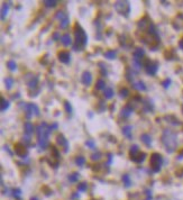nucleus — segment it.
Returning a JSON list of instances; mask_svg holds the SVG:
<instances>
[{
	"label": "nucleus",
	"mask_w": 183,
	"mask_h": 200,
	"mask_svg": "<svg viewBox=\"0 0 183 200\" xmlns=\"http://www.w3.org/2000/svg\"><path fill=\"white\" fill-rule=\"evenodd\" d=\"M161 142H162L163 146L165 147V151L169 154H172L178 147V134L172 129L166 128L163 131Z\"/></svg>",
	"instance_id": "obj_1"
},
{
	"label": "nucleus",
	"mask_w": 183,
	"mask_h": 200,
	"mask_svg": "<svg viewBox=\"0 0 183 200\" xmlns=\"http://www.w3.org/2000/svg\"><path fill=\"white\" fill-rule=\"evenodd\" d=\"M36 133H37V144L38 146L44 151L48 146V137H50V125L45 121L40 123L38 127L36 128Z\"/></svg>",
	"instance_id": "obj_2"
},
{
	"label": "nucleus",
	"mask_w": 183,
	"mask_h": 200,
	"mask_svg": "<svg viewBox=\"0 0 183 200\" xmlns=\"http://www.w3.org/2000/svg\"><path fill=\"white\" fill-rule=\"evenodd\" d=\"M88 44V35L84 32V29L79 25L78 23L74 25V44L73 50L74 51H83L84 47Z\"/></svg>",
	"instance_id": "obj_3"
},
{
	"label": "nucleus",
	"mask_w": 183,
	"mask_h": 200,
	"mask_svg": "<svg viewBox=\"0 0 183 200\" xmlns=\"http://www.w3.org/2000/svg\"><path fill=\"white\" fill-rule=\"evenodd\" d=\"M116 11L119 15L124 16V17H128L131 13V3L129 1H122V0H118L114 5Z\"/></svg>",
	"instance_id": "obj_4"
},
{
	"label": "nucleus",
	"mask_w": 183,
	"mask_h": 200,
	"mask_svg": "<svg viewBox=\"0 0 183 200\" xmlns=\"http://www.w3.org/2000/svg\"><path fill=\"white\" fill-rule=\"evenodd\" d=\"M149 165H151L153 172H155V173L159 172L162 169V165H163V156L159 153H153L151 155Z\"/></svg>",
	"instance_id": "obj_5"
},
{
	"label": "nucleus",
	"mask_w": 183,
	"mask_h": 200,
	"mask_svg": "<svg viewBox=\"0 0 183 200\" xmlns=\"http://www.w3.org/2000/svg\"><path fill=\"white\" fill-rule=\"evenodd\" d=\"M20 106L24 107V110H25V115H26L27 119H30L32 117L34 116H39V108L36 104L34 102H29V104H23Z\"/></svg>",
	"instance_id": "obj_6"
},
{
	"label": "nucleus",
	"mask_w": 183,
	"mask_h": 200,
	"mask_svg": "<svg viewBox=\"0 0 183 200\" xmlns=\"http://www.w3.org/2000/svg\"><path fill=\"white\" fill-rule=\"evenodd\" d=\"M13 149H15V154H16L17 156L22 158V159H26L27 156H28V148H27L26 145L23 144L22 142L15 144Z\"/></svg>",
	"instance_id": "obj_7"
},
{
	"label": "nucleus",
	"mask_w": 183,
	"mask_h": 200,
	"mask_svg": "<svg viewBox=\"0 0 183 200\" xmlns=\"http://www.w3.org/2000/svg\"><path fill=\"white\" fill-rule=\"evenodd\" d=\"M39 77L38 75H35V74H26L25 75V81H26V84L28 87V89H36L37 88V84H38Z\"/></svg>",
	"instance_id": "obj_8"
},
{
	"label": "nucleus",
	"mask_w": 183,
	"mask_h": 200,
	"mask_svg": "<svg viewBox=\"0 0 183 200\" xmlns=\"http://www.w3.org/2000/svg\"><path fill=\"white\" fill-rule=\"evenodd\" d=\"M151 23H152V20H151L147 16H145V17L141 18V19L138 20V23H137V29H138L139 32H147V29H148V27L151 25Z\"/></svg>",
	"instance_id": "obj_9"
},
{
	"label": "nucleus",
	"mask_w": 183,
	"mask_h": 200,
	"mask_svg": "<svg viewBox=\"0 0 183 200\" xmlns=\"http://www.w3.org/2000/svg\"><path fill=\"white\" fill-rule=\"evenodd\" d=\"M157 70H158V62L157 61H151L146 67H145V71L148 75L151 77H154L157 73Z\"/></svg>",
	"instance_id": "obj_10"
},
{
	"label": "nucleus",
	"mask_w": 183,
	"mask_h": 200,
	"mask_svg": "<svg viewBox=\"0 0 183 200\" xmlns=\"http://www.w3.org/2000/svg\"><path fill=\"white\" fill-rule=\"evenodd\" d=\"M56 143L59 146H61L63 148V152L67 153L69 152V141L65 138V136L63 134H59L56 136Z\"/></svg>",
	"instance_id": "obj_11"
},
{
	"label": "nucleus",
	"mask_w": 183,
	"mask_h": 200,
	"mask_svg": "<svg viewBox=\"0 0 183 200\" xmlns=\"http://www.w3.org/2000/svg\"><path fill=\"white\" fill-rule=\"evenodd\" d=\"M81 82H82V84L85 86V87L91 86V83H92L91 72H89V71H84V72L82 73V75H81Z\"/></svg>",
	"instance_id": "obj_12"
},
{
	"label": "nucleus",
	"mask_w": 183,
	"mask_h": 200,
	"mask_svg": "<svg viewBox=\"0 0 183 200\" xmlns=\"http://www.w3.org/2000/svg\"><path fill=\"white\" fill-rule=\"evenodd\" d=\"M57 57H59V61L62 62V63H64V64H69L71 62V54H70V52H67V51H61V52H59Z\"/></svg>",
	"instance_id": "obj_13"
},
{
	"label": "nucleus",
	"mask_w": 183,
	"mask_h": 200,
	"mask_svg": "<svg viewBox=\"0 0 183 200\" xmlns=\"http://www.w3.org/2000/svg\"><path fill=\"white\" fill-rule=\"evenodd\" d=\"M142 105H143V109L146 112H153L154 111V104H153V101L149 98L143 99Z\"/></svg>",
	"instance_id": "obj_14"
},
{
	"label": "nucleus",
	"mask_w": 183,
	"mask_h": 200,
	"mask_svg": "<svg viewBox=\"0 0 183 200\" xmlns=\"http://www.w3.org/2000/svg\"><path fill=\"white\" fill-rule=\"evenodd\" d=\"M133 111H134V108L129 105V104H127L126 106L124 107L122 109H121V112H120V117L122 118H128L129 116H131V114H133Z\"/></svg>",
	"instance_id": "obj_15"
},
{
	"label": "nucleus",
	"mask_w": 183,
	"mask_h": 200,
	"mask_svg": "<svg viewBox=\"0 0 183 200\" xmlns=\"http://www.w3.org/2000/svg\"><path fill=\"white\" fill-rule=\"evenodd\" d=\"M121 132L124 134V136H126L128 139H131L133 138V126L131 125H126L122 127Z\"/></svg>",
	"instance_id": "obj_16"
},
{
	"label": "nucleus",
	"mask_w": 183,
	"mask_h": 200,
	"mask_svg": "<svg viewBox=\"0 0 183 200\" xmlns=\"http://www.w3.org/2000/svg\"><path fill=\"white\" fill-rule=\"evenodd\" d=\"M24 131H25V134H26V135L32 136L33 133H34V131H35V127H34V125H33L30 121H26V123L24 124Z\"/></svg>",
	"instance_id": "obj_17"
},
{
	"label": "nucleus",
	"mask_w": 183,
	"mask_h": 200,
	"mask_svg": "<svg viewBox=\"0 0 183 200\" xmlns=\"http://www.w3.org/2000/svg\"><path fill=\"white\" fill-rule=\"evenodd\" d=\"M146 159V153L145 152H139L136 156H134V158H131V160L133 162H135V163H137V164H141V163H143Z\"/></svg>",
	"instance_id": "obj_18"
},
{
	"label": "nucleus",
	"mask_w": 183,
	"mask_h": 200,
	"mask_svg": "<svg viewBox=\"0 0 183 200\" xmlns=\"http://www.w3.org/2000/svg\"><path fill=\"white\" fill-rule=\"evenodd\" d=\"M61 43L64 45V46H70V45H72V37H71V35L69 34V33H65L64 35H62V38H61Z\"/></svg>",
	"instance_id": "obj_19"
},
{
	"label": "nucleus",
	"mask_w": 183,
	"mask_h": 200,
	"mask_svg": "<svg viewBox=\"0 0 183 200\" xmlns=\"http://www.w3.org/2000/svg\"><path fill=\"white\" fill-rule=\"evenodd\" d=\"M131 87L135 89V90H138V91H145L146 90V86L142 80L137 81V82H133Z\"/></svg>",
	"instance_id": "obj_20"
},
{
	"label": "nucleus",
	"mask_w": 183,
	"mask_h": 200,
	"mask_svg": "<svg viewBox=\"0 0 183 200\" xmlns=\"http://www.w3.org/2000/svg\"><path fill=\"white\" fill-rule=\"evenodd\" d=\"M9 7H10V2H3L2 7H1V20H3L7 16V13L9 11Z\"/></svg>",
	"instance_id": "obj_21"
},
{
	"label": "nucleus",
	"mask_w": 183,
	"mask_h": 200,
	"mask_svg": "<svg viewBox=\"0 0 183 200\" xmlns=\"http://www.w3.org/2000/svg\"><path fill=\"white\" fill-rule=\"evenodd\" d=\"M141 141L144 143L145 145L151 146V144H152V136L147 133L142 134V135H141Z\"/></svg>",
	"instance_id": "obj_22"
},
{
	"label": "nucleus",
	"mask_w": 183,
	"mask_h": 200,
	"mask_svg": "<svg viewBox=\"0 0 183 200\" xmlns=\"http://www.w3.org/2000/svg\"><path fill=\"white\" fill-rule=\"evenodd\" d=\"M134 57L133 59H137V60H142L143 57H144L145 55V51L144 48H142V47H137L135 51H134Z\"/></svg>",
	"instance_id": "obj_23"
},
{
	"label": "nucleus",
	"mask_w": 183,
	"mask_h": 200,
	"mask_svg": "<svg viewBox=\"0 0 183 200\" xmlns=\"http://www.w3.org/2000/svg\"><path fill=\"white\" fill-rule=\"evenodd\" d=\"M121 180H122V183H124V186L126 188H129L131 187V185H133V182H131V175L129 174H122V176H121Z\"/></svg>",
	"instance_id": "obj_24"
},
{
	"label": "nucleus",
	"mask_w": 183,
	"mask_h": 200,
	"mask_svg": "<svg viewBox=\"0 0 183 200\" xmlns=\"http://www.w3.org/2000/svg\"><path fill=\"white\" fill-rule=\"evenodd\" d=\"M115 96V91H114V89L112 88H106L105 90H104V97H105L106 99H111L112 97Z\"/></svg>",
	"instance_id": "obj_25"
},
{
	"label": "nucleus",
	"mask_w": 183,
	"mask_h": 200,
	"mask_svg": "<svg viewBox=\"0 0 183 200\" xmlns=\"http://www.w3.org/2000/svg\"><path fill=\"white\" fill-rule=\"evenodd\" d=\"M9 107H10V101L2 97V98H1V111H2V112L6 111L7 109H9Z\"/></svg>",
	"instance_id": "obj_26"
},
{
	"label": "nucleus",
	"mask_w": 183,
	"mask_h": 200,
	"mask_svg": "<svg viewBox=\"0 0 183 200\" xmlns=\"http://www.w3.org/2000/svg\"><path fill=\"white\" fill-rule=\"evenodd\" d=\"M165 119H168L166 121L168 123H170L172 125H174V126H178V125H181V121L179 119H176L174 116H165Z\"/></svg>",
	"instance_id": "obj_27"
},
{
	"label": "nucleus",
	"mask_w": 183,
	"mask_h": 200,
	"mask_svg": "<svg viewBox=\"0 0 183 200\" xmlns=\"http://www.w3.org/2000/svg\"><path fill=\"white\" fill-rule=\"evenodd\" d=\"M51 156L54 158L56 161L60 160V152H59V149H57V147L52 145L51 146Z\"/></svg>",
	"instance_id": "obj_28"
},
{
	"label": "nucleus",
	"mask_w": 183,
	"mask_h": 200,
	"mask_svg": "<svg viewBox=\"0 0 183 200\" xmlns=\"http://www.w3.org/2000/svg\"><path fill=\"white\" fill-rule=\"evenodd\" d=\"M138 153H139V146L138 145H131V148H129V156H131V159L134 158V156H136Z\"/></svg>",
	"instance_id": "obj_29"
},
{
	"label": "nucleus",
	"mask_w": 183,
	"mask_h": 200,
	"mask_svg": "<svg viewBox=\"0 0 183 200\" xmlns=\"http://www.w3.org/2000/svg\"><path fill=\"white\" fill-rule=\"evenodd\" d=\"M13 83H15V80H13V78H11V77H7L5 79V86H6V89L7 90H10L13 88Z\"/></svg>",
	"instance_id": "obj_30"
},
{
	"label": "nucleus",
	"mask_w": 183,
	"mask_h": 200,
	"mask_svg": "<svg viewBox=\"0 0 183 200\" xmlns=\"http://www.w3.org/2000/svg\"><path fill=\"white\" fill-rule=\"evenodd\" d=\"M116 55H117V52L115 50H109V51H107L105 53V57L108 59V60H115Z\"/></svg>",
	"instance_id": "obj_31"
},
{
	"label": "nucleus",
	"mask_w": 183,
	"mask_h": 200,
	"mask_svg": "<svg viewBox=\"0 0 183 200\" xmlns=\"http://www.w3.org/2000/svg\"><path fill=\"white\" fill-rule=\"evenodd\" d=\"M66 17H69V15H67L65 11H63V10H59L57 13H55V18L59 19L60 22H62L63 19H65Z\"/></svg>",
	"instance_id": "obj_32"
},
{
	"label": "nucleus",
	"mask_w": 183,
	"mask_h": 200,
	"mask_svg": "<svg viewBox=\"0 0 183 200\" xmlns=\"http://www.w3.org/2000/svg\"><path fill=\"white\" fill-rule=\"evenodd\" d=\"M106 88V82L105 80H102V79H99V80H97V83H96V89L97 90H105Z\"/></svg>",
	"instance_id": "obj_33"
},
{
	"label": "nucleus",
	"mask_w": 183,
	"mask_h": 200,
	"mask_svg": "<svg viewBox=\"0 0 183 200\" xmlns=\"http://www.w3.org/2000/svg\"><path fill=\"white\" fill-rule=\"evenodd\" d=\"M43 3L47 8H54V7L57 6V1H55V0H44Z\"/></svg>",
	"instance_id": "obj_34"
},
{
	"label": "nucleus",
	"mask_w": 183,
	"mask_h": 200,
	"mask_svg": "<svg viewBox=\"0 0 183 200\" xmlns=\"http://www.w3.org/2000/svg\"><path fill=\"white\" fill-rule=\"evenodd\" d=\"M67 179H69V181H70L71 183H74V182L79 181V179H80V174H79L78 172H74V173L70 174V175L67 176Z\"/></svg>",
	"instance_id": "obj_35"
},
{
	"label": "nucleus",
	"mask_w": 183,
	"mask_h": 200,
	"mask_svg": "<svg viewBox=\"0 0 183 200\" xmlns=\"http://www.w3.org/2000/svg\"><path fill=\"white\" fill-rule=\"evenodd\" d=\"M98 65L100 67V73L102 77H107L108 75V72H107V65H106L104 62H99Z\"/></svg>",
	"instance_id": "obj_36"
},
{
	"label": "nucleus",
	"mask_w": 183,
	"mask_h": 200,
	"mask_svg": "<svg viewBox=\"0 0 183 200\" xmlns=\"http://www.w3.org/2000/svg\"><path fill=\"white\" fill-rule=\"evenodd\" d=\"M7 67L13 72V71H16L17 70V63L13 61V60H9V61H7Z\"/></svg>",
	"instance_id": "obj_37"
},
{
	"label": "nucleus",
	"mask_w": 183,
	"mask_h": 200,
	"mask_svg": "<svg viewBox=\"0 0 183 200\" xmlns=\"http://www.w3.org/2000/svg\"><path fill=\"white\" fill-rule=\"evenodd\" d=\"M75 164H77L78 166H83V165L85 164V158L82 156V155L77 156V158H75Z\"/></svg>",
	"instance_id": "obj_38"
},
{
	"label": "nucleus",
	"mask_w": 183,
	"mask_h": 200,
	"mask_svg": "<svg viewBox=\"0 0 183 200\" xmlns=\"http://www.w3.org/2000/svg\"><path fill=\"white\" fill-rule=\"evenodd\" d=\"M119 96H120V98H122V99L128 98V96H129V90H128L127 88H121L120 91H119Z\"/></svg>",
	"instance_id": "obj_39"
},
{
	"label": "nucleus",
	"mask_w": 183,
	"mask_h": 200,
	"mask_svg": "<svg viewBox=\"0 0 183 200\" xmlns=\"http://www.w3.org/2000/svg\"><path fill=\"white\" fill-rule=\"evenodd\" d=\"M101 158H102V153L99 152V151H97V152H94V153H92L91 154L92 161H99V160H101Z\"/></svg>",
	"instance_id": "obj_40"
},
{
	"label": "nucleus",
	"mask_w": 183,
	"mask_h": 200,
	"mask_svg": "<svg viewBox=\"0 0 183 200\" xmlns=\"http://www.w3.org/2000/svg\"><path fill=\"white\" fill-rule=\"evenodd\" d=\"M78 190L80 192H85V191L88 190V183H87V182H81V183H79Z\"/></svg>",
	"instance_id": "obj_41"
},
{
	"label": "nucleus",
	"mask_w": 183,
	"mask_h": 200,
	"mask_svg": "<svg viewBox=\"0 0 183 200\" xmlns=\"http://www.w3.org/2000/svg\"><path fill=\"white\" fill-rule=\"evenodd\" d=\"M69 24H70V18H69V17H66L65 19H63V20L60 23V27H61L62 29H65V28H67Z\"/></svg>",
	"instance_id": "obj_42"
},
{
	"label": "nucleus",
	"mask_w": 183,
	"mask_h": 200,
	"mask_svg": "<svg viewBox=\"0 0 183 200\" xmlns=\"http://www.w3.org/2000/svg\"><path fill=\"white\" fill-rule=\"evenodd\" d=\"M64 109H65L66 112H67V114H70V115L73 112V108H72L71 104H70L69 101H64Z\"/></svg>",
	"instance_id": "obj_43"
},
{
	"label": "nucleus",
	"mask_w": 183,
	"mask_h": 200,
	"mask_svg": "<svg viewBox=\"0 0 183 200\" xmlns=\"http://www.w3.org/2000/svg\"><path fill=\"white\" fill-rule=\"evenodd\" d=\"M13 196L16 198V199H19V198H20V196H22V190H20V189H18V188H15V189H13Z\"/></svg>",
	"instance_id": "obj_44"
},
{
	"label": "nucleus",
	"mask_w": 183,
	"mask_h": 200,
	"mask_svg": "<svg viewBox=\"0 0 183 200\" xmlns=\"http://www.w3.org/2000/svg\"><path fill=\"white\" fill-rule=\"evenodd\" d=\"M32 143V136H28V135H24V137H23V144H25L26 146H28L29 144Z\"/></svg>",
	"instance_id": "obj_45"
},
{
	"label": "nucleus",
	"mask_w": 183,
	"mask_h": 200,
	"mask_svg": "<svg viewBox=\"0 0 183 200\" xmlns=\"http://www.w3.org/2000/svg\"><path fill=\"white\" fill-rule=\"evenodd\" d=\"M85 146H88L91 149H96V142L93 139H88L85 141Z\"/></svg>",
	"instance_id": "obj_46"
},
{
	"label": "nucleus",
	"mask_w": 183,
	"mask_h": 200,
	"mask_svg": "<svg viewBox=\"0 0 183 200\" xmlns=\"http://www.w3.org/2000/svg\"><path fill=\"white\" fill-rule=\"evenodd\" d=\"M126 79H127L128 81H131V82H133L134 75H133V73H131V69H127V70H126Z\"/></svg>",
	"instance_id": "obj_47"
},
{
	"label": "nucleus",
	"mask_w": 183,
	"mask_h": 200,
	"mask_svg": "<svg viewBox=\"0 0 183 200\" xmlns=\"http://www.w3.org/2000/svg\"><path fill=\"white\" fill-rule=\"evenodd\" d=\"M171 83H172V81H171V79H169V78H166L165 80L162 82V86H163V88L168 89V88H169V87L171 86Z\"/></svg>",
	"instance_id": "obj_48"
},
{
	"label": "nucleus",
	"mask_w": 183,
	"mask_h": 200,
	"mask_svg": "<svg viewBox=\"0 0 183 200\" xmlns=\"http://www.w3.org/2000/svg\"><path fill=\"white\" fill-rule=\"evenodd\" d=\"M52 38H53L54 40H61V38H62V36L60 35V33H59V32H55V33H53Z\"/></svg>",
	"instance_id": "obj_49"
},
{
	"label": "nucleus",
	"mask_w": 183,
	"mask_h": 200,
	"mask_svg": "<svg viewBox=\"0 0 183 200\" xmlns=\"http://www.w3.org/2000/svg\"><path fill=\"white\" fill-rule=\"evenodd\" d=\"M145 195H146V199L145 200H152V191L149 190V189H147V190H145Z\"/></svg>",
	"instance_id": "obj_50"
},
{
	"label": "nucleus",
	"mask_w": 183,
	"mask_h": 200,
	"mask_svg": "<svg viewBox=\"0 0 183 200\" xmlns=\"http://www.w3.org/2000/svg\"><path fill=\"white\" fill-rule=\"evenodd\" d=\"M106 109V106H105V104H104V101H99V112H102L104 110Z\"/></svg>",
	"instance_id": "obj_51"
},
{
	"label": "nucleus",
	"mask_w": 183,
	"mask_h": 200,
	"mask_svg": "<svg viewBox=\"0 0 183 200\" xmlns=\"http://www.w3.org/2000/svg\"><path fill=\"white\" fill-rule=\"evenodd\" d=\"M57 127H59L57 123H53V124L50 125V129H51V132H52V131H55V129H57Z\"/></svg>",
	"instance_id": "obj_52"
},
{
	"label": "nucleus",
	"mask_w": 183,
	"mask_h": 200,
	"mask_svg": "<svg viewBox=\"0 0 183 200\" xmlns=\"http://www.w3.org/2000/svg\"><path fill=\"white\" fill-rule=\"evenodd\" d=\"M108 159H109V162H108L107 165H110L111 162H112V154H111V153H108Z\"/></svg>",
	"instance_id": "obj_53"
},
{
	"label": "nucleus",
	"mask_w": 183,
	"mask_h": 200,
	"mask_svg": "<svg viewBox=\"0 0 183 200\" xmlns=\"http://www.w3.org/2000/svg\"><path fill=\"white\" fill-rule=\"evenodd\" d=\"M3 148H5V149H6V151H7L8 153H9V155H10V156H13V152H11V151L9 149V147L7 146V145H5V146H3Z\"/></svg>",
	"instance_id": "obj_54"
},
{
	"label": "nucleus",
	"mask_w": 183,
	"mask_h": 200,
	"mask_svg": "<svg viewBox=\"0 0 183 200\" xmlns=\"http://www.w3.org/2000/svg\"><path fill=\"white\" fill-rule=\"evenodd\" d=\"M179 46H180V48H182V50H183V40H180V43H179Z\"/></svg>",
	"instance_id": "obj_55"
},
{
	"label": "nucleus",
	"mask_w": 183,
	"mask_h": 200,
	"mask_svg": "<svg viewBox=\"0 0 183 200\" xmlns=\"http://www.w3.org/2000/svg\"><path fill=\"white\" fill-rule=\"evenodd\" d=\"M30 200H38V199L36 197H33V198H30Z\"/></svg>",
	"instance_id": "obj_56"
},
{
	"label": "nucleus",
	"mask_w": 183,
	"mask_h": 200,
	"mask_svg": "<svg viewBox=\"0 0 183 200\" xmlns=\"http://www.w3.org/2000/svg\"><path fill=\"white\" fill-rule=\"evenodd\" d=\"M182 110H183V107H182Z\"/></svg>",
	"instance_id": "obj_57"
}]
</instances>
